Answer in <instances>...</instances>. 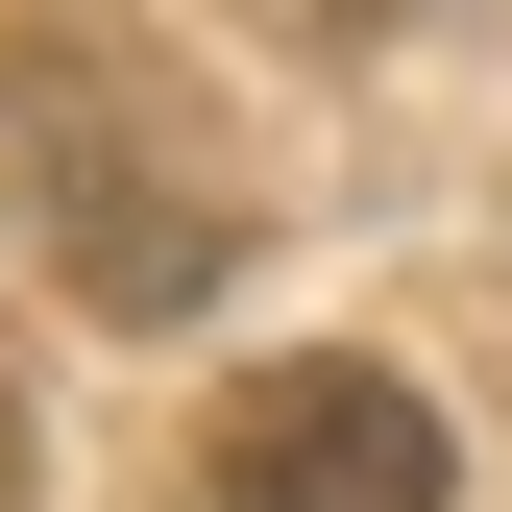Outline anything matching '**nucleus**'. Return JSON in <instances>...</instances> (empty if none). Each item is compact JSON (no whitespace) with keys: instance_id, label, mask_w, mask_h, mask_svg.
Masks as SVG:
<instances>
[{"instance_id":"obj_1","label":"nucleus","mask_w":512,"mask_h":512,"mask_svg":"<svg viewBox=\"0 0 512 512\" xmlns=\"http://www.w3.org/2000/svg\"><path fill=\"white\" fill-rule=\"evenodd\" d=\"M439 391L415 366H269V391H220L196 439V512H439Z\"/></svg>"},{"instance_id":"obj_2","label":"nucleus","mask_w":512,"mask_h":512,"mask_svg":"<svg viewBox=\"0 0 512 512\" xmlns=\"http://www.w3.org/2000/svg\"><path fill=\"white\" fill-rule=\"evenodd\" d=\"M317 25H391V0H317Z\"/></svg>"}]
</instances>
